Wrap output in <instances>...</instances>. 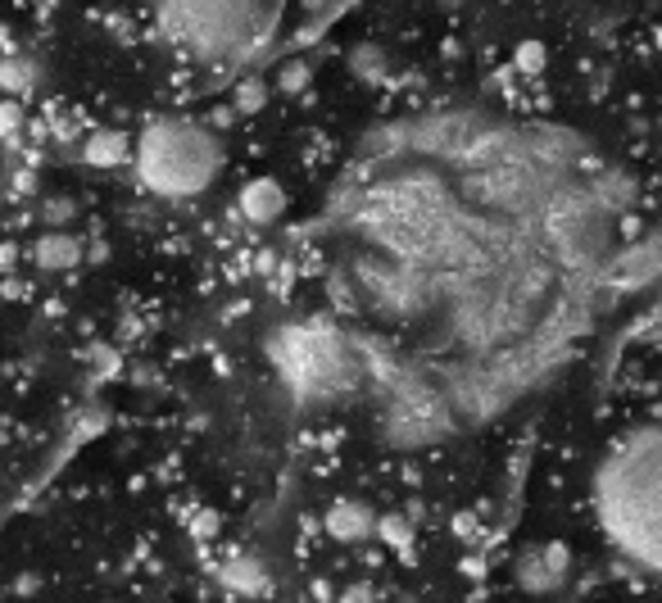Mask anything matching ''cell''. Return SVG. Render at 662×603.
Wrapping results in <instances>:
<instances>
[{
	"instance_id": "obj_14",
	"label": "cell",
	"mask_w": 662,
	"mask_h": 603,
	"mask_svg": "<svg viewBox=\"0 0 662 603\" xmlns=\"http://www.w3.org/2000/svg\"><path fill=\"white\" fill-rule=\"evenodd\" d=\"M518 64H522V69H540V64H545V50H540V46H522Z\"/></svg>"
},
{
	"instance_id": "obj_15",
	"label": "cell",
	"mask_w": 662,
	"mask_h": 603,
	"mask_svg": "<svg viewBox=\"0 0 662 603\" xmlns=\"http://www.w3.org/2000/svg\"><path fill=\"white\" fill-rule=\"evenodd\" d=\"M336 603H377V594H373L368 586H354V590H345Z\"/></svg>"
},
{
	"instance_id": "obj_9",
	"label": "cell",
	"mask_w": 662,
	"mask_h": 603,
	"mask_svg": "<svg viewBox=\"0 0 662 603\" xmlns=\"http://www.w3.org/2000/svg\"><path fill=\"white\" fill-rule=\"evenodd\" d=\"M82 164L92 168H123L132 164V137L118 128H96L92 137L82 141Z\"/></svg>"
},
{
	"instance_id": "obj_4",
	"label": "cell",
	"mask_w": 662,
	"mask_h": 603,
	"mask_svg": "<svg viewBox=\"0 0 662 603\" xmlns=\"http://www.w3.org/2000/svg\"><path fill=\"white\" fill-rule=\"evenodd\" d=\"M567 571H571V558L563 545H540L518 558V586L527 594H554L567 581Z\"/></svg>"
},
{
	"instance_id": "obj_8",
	"label": "cell",
	"mask_w": 662,
	"mask_h": 603,
	"mask_svg": "<svg viewBox=\"0 0 662 603\" xmlns=\"http://www.w3.org/2000/svg\"><path fill=\"white\" fill-rule=\"evenodd\" d=\"M218 577L232 594H246V599H259L273 590V577H268V567L255 558V554H232L223 567H218Z\"/></svg>"
},
{
	"instance_id": "obj_6",
	"label": "cell",
	"mask_w": 662,
	"mask_h": 603,
	"mask_svg": "<svg viewBox=\"0 0 662 603\" xmlns=\"http://www.w3.org/2000/svg\"><path fill=\"white\" fill-rule=\"evenodd\" d=\"M327 531L341 540V545H358V540L377 535V512L364 499H341L327 512Z\"/></svg>"
},
{
	"instance_id": "obj_3",
	"label": "cell",
	"mask_w": 662,
	"mask_h": 603,
	"mask_svg": "<svg viewBox=\"0 0 662 603\" xmlns=\"http://www.w3.org/2000/svg\"><path fill=\"white\" fill-rule=\"evenodd\" d=\"M159 33L196 59H232L263 33L259 0H159Z\"/></svg>"
},
{
	"instance_id": "obj_1",
	"label": "cell",
	"mask_w": 662,
	"mask_h": 603,
	"mask_svg": "<svg viewBox=\"0 0 662 603\" xmlns=\"http://www.w3.org/2000/svg\"><path fill=\"white\" fill-rule=\"evenodd\" d=\"M594 508L608 540L649 571H662V422L626 431L599 463Z\"/></svg>"
},
{
	"instance_id": "obj_16",
	"label": "cell",
	"mask_w": 662,
	"mask_h": 603,
	"mask_svg": "<svg viewBox=\"0 0 662 603\" xmlns=\"http://www.w3.org/2000/svg\"><path fill=\"white\" fill-rule=\"evenodd\" d=\"M658 46H662V27H658Z\"/></svg>"
},
{
	"instance_id": "obj_7",
	"label": "cell",
	"mask_w": 662,
	"mask_h": 603,
	"mask_svg": "<svg viewBox=\"0 0 662 603\" xmlns=\"http://www.w3.org/2000/svg\"><path fill=\"white\" fill-rule=\"evenodd\" d=\"M33 263L42 268V273H69V268L82 263V240L73 232H64V227H50L46 236H37Z\"/></svg>"
},
{
	"instance_id": "obj_10",
	"label": "cell",
	"mask_w": 662,
	"mask_h": 603,
	"mask_svg": "<svg viewBox=\"0 0 662 603\" xmlns=\"http://www.w3.org/2000/svg\"><path fill=\"white\" fill-rule=\"evenodd\" d=\"M33 82H37V69L27 59H0V86L5 92L23 96V92H33Z\"/></svg>"
},
{
	"instance_id": "obj_5",
	"label": "cell",
	"mask_w": 662,
	"mask_h": 603,
	"mask_svg": "<svg viewBox=\"0 0 662 603\" xmlns=\"http://www.w3.org/2000/svg\"><path fill=\"white\" fill-rule=\"evenodd\" d=\"M240 218L255 223V227H268V223H277L286 214V191L277 177H250L246 187H240Z\"/></svg>"
},
{
	"instance_id": "obj_2",
	"label": "cell",
	"mask_w": 662,
	"mask_h": 603,
	"mask_svg": "<svg viewBox=\"0 0 662 603\" xmlns=\"http://www.w3.org/2000/svg\"><path fill=\"white\" fill-rule=\"evenodd\" d=\"M132 168L150 196L191 200L218 177L223 145L214 132L191 123V118H155L132 141Z\"/></svg>"
},
{
	"instance_id": "obj_11",
	"label": "cell",
	"mask_w": 662,
	"mask_h": 603,
	"mask_svg": "<svg viewBox=\"0 0 662 603\" xmlns=\"http://www.w3.org/2000/svg\"><path fill=\"white\" fill-rule=\"evenodd\" d=\"M277 86H282V92H305V86H309V64L291 59V64L277 73Z\"/></svg>"
},
{
	"instance_id": "obj_13",
	"label": "cell",
	"mask_w": 662,
	"mask_h": 603,
	"mask_svg": "<svg viewBox=\"0 0 662 603\" xmlns=\"http://www.w3.org/2000/svg\"><path fill=\"white\" fill-rule=\"evenodd\" d=\"M263 96H268V86H263V82H240L236 105H240V109H259V105H263Z\"/></svg>"
},
{
	"instance_id": "obj_12",
	"label": "cell",
	"mask_w": 662,
	"mask_h": 603,
	"mask_svg": "<svg viewBox=\"0 0 662 603\" xmlns=\"http://www.w3.org/2000/svg\"><path fill=\"white\" fill-rule=\"evenodd\" d=\"M377 535H386L390 540V545H409V527L400 522V518H377Z\"/></svg>"
}]
</instances>
